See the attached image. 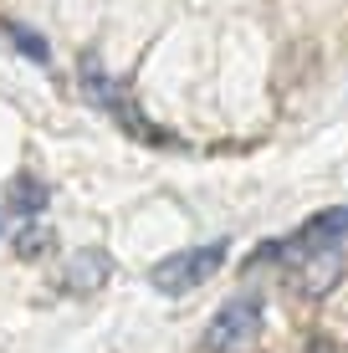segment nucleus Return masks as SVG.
I'll return each instance as SVG.
<instances>
[{"mask_svg":"<svg viewBox=\"0 0 348 353\" xmlns=\"http://www.w3.org/2000/svg\"><path fill=\"white\" fill-rule=\"evenodd\" d=\"M77 82H82V97H88L92 108H103V113H113L123 133H134V139L154 143V149H174V143H179L170 128H159V123H149V118H143V108L134 103V97H128L123 82H118V77H108V72L98 67V57H82Z\"/></svg>","mask_w":348,"mask_h":353,"instance_id":"obj_1","label":"nucleus"},{"mask_svg":"<svg viewBox=\"0 0 348 353\" xmlns=\"http://www.w3.org/2000/svg\"><path fill=\"white\" fill-rule=\"evenodd\" d=\"M225 256H231V241H205V246H190V251H174V256L154 261L149 282H154V292H164V297H185V292L205 287L225 266Z\"/></svg>","mask_w":348,"mask_h":353,"instance_id":"obj_2","label":"nucleus"},{"mask_svg":"<svg viewBox=\"0 0 348 353\" xmlns=\"http://www.w3.org/2000/svg\"><path fill=\"white\" fill-rule=\"evenodd\" d=\"M287 282L297 297H323L343 276V246H323V241H287Z\"/></svg>","mask_w":348,"mask_h":353,"instance_id":"obj_3","label":"nucleus"},{"mask_svg":"<svg viewBox=\"0 0 348 353\" xmlns=\"http://www.w3.org/2000/svg\"><path fill=\"white\" fill-rule=\"evenodd\" d=\"M261 297L256 292H236L231 302H225L221 312L210 318V327H205V353H241L246 343H256V333H261Z\"/></svg>","mask_w":348,"mask_h":353,"instance_id":"obj_4","label":"nucleus"},{"mask_svg":"<svg viewBox=\"0 0 348 353\" xmlns=\"http://www.w3.org/2000/svg\"><path fill=\"white\" fill-rule=\"evenodd\" d=\"M108 276H113V256L98 251V246H82V251H72V256H67L57 287H62L67 297H92V292H103Z\"/></svg>","mask_w":348,"mask_h":353,"instance_id":"obj_5","label":"nucleus"},{"mask_svg":"<svg viewBox=\"0 0 348 353\" xmlns=\"http://www.w3.org/2000/svg\"><path fill=\"white\" fill-rule=\"evenodd\" d=\"M297 241H323V246H343L348 241V205H333V210H318L313 221L297 230Z\"/></svg>","mask_w":348,"mask_h":353,"instance_id":"obj_6","label":"nucleus"},{"mask_svg":"<svg viewBox=\"0 0 348 353\" xmlns=\"http://www.w3.org/2000/svg\"><path fill=\"white\" fill-rule=\"evenodd\" d=\"M46 200H52V190H46L36 174H16V179H10V210H16V215L31 221V215L46 210Z\"/></svg>","mask_w":348,"mask_h":353,"instance_id":"obj_7","label":"nucleus"},{"mask_svg":"<svg viewBox=\"0 0 348 353\" xmlns=\"http://www.w3.org/2000/svg\"><path fill=\"white\" fill-rule=\"evenodd\" d=\"M0 31H6V36H10V46H16L21 57H31L36 67H46V62H52V46L41 41V31L21 26V21H6V26H0Z\"/></svg>","mask_w":348,"mask_h":353,"instance_id":"obj_8","label":"nucleus"},{"mask_svg":"<svg viewBox=\"0 0 348 353\" xmlns=\"http://www.w3.org/2000/svg\"><path fill=\"white\" fill-rule=\"evenodd\" d=\"M52 246H57V236H52L46 225H21V230H16V256H21V261L46 256Z\"/></svg>","mask_w":348,"mask_h":353,"instance_id":"obj_9","label":"nucleus"},{"mask_svg":"<svg viewBox=\"0 0 348 353\" xmlns=\"http://www.w3.org/2000/svg\"><path fill=\"white\" fill-rule=\"evenodd\" d=\"M307 353H333V343H328V338H313V348H307Z\"/></svg>","mask_w":348,"mask_h":353,"instance_id":"obj_10","label":"nucleus"}]
</instances>
